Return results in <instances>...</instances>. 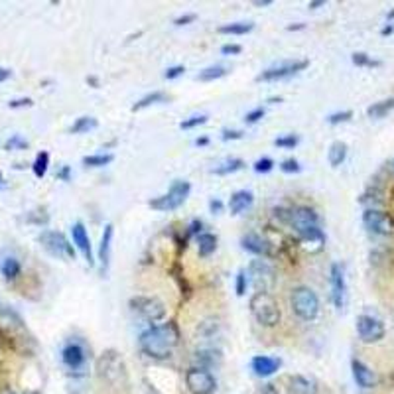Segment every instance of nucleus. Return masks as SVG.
I'll list each match as a JSON object with an SVG mask.
<instances>
[{
    "label": "nucleus",
    "mask_w": 394,
    "mask_h": 394,
    "mask_svg": "<svg viewBox=\"0 0 394 394\" xmlns=\"http://www.w3.org/2000/svg\"><path fill=\"white\" fill-rule=\"evenodd\" d=\"M247 276H249L256 292L270 294L272 286H274V270L265 260H253Z\"/></svg>",
    "instance_id": "nucleus-10"
},
{
    "label": "nucleus",
    "mask_w": 394,
    "mask_h": 394,
    "mask_svg": "<svg viewBox=\"0 0 394 394\" xmlns=\"http://www.w3.org/2000/svg\"><path fill=\"white\" fill-rule=\"evenodd\" d=\"M310 65L307 60H300V62H286V64L274 65V67H268L265 69L260 75L256 77V81H280V79H286V77H292L300 71H304L305 67Z\"/></svg>",
    "instance_id": "nucleus-15"
},
{
    "label": "nucleus",
    "mask_w": 394,
    "mask_h": 394,
    "mask_svg": "<svg viewBox=\"0 0 394 394\" xmlns=\"http://www.w3.org/2000/svg\"><path fill=\"white\" fill-rule=\"evenodd\" d=\"M302 28H305V26L304 24H296V26H288L286 30H288V32H294V30H302Z\"/></svg>",
    "instance_id": "nucleus-58"
},
{
    "label": "nucleus",
    "mask_w": 394,
    "mask_h": 394,
    "mask_svg": "<svg viewBox=\"0 0 394 394\" xmlns=\"http://www.w3.org/2000/svg\"><path fill=\"white\" fill-rule=\"evenodd\" d=\"M321 6H325V0H312V2L307 4V8H312V10H318Z\"/></svg>",
    "instance_id": "nucleus-53"
},
{
    "label": "nucleus",
    "mask_w": 394,
    "mask_h": 394,
    "mask_svg": "<svg viewBox=\"0 0 394 394\" xmlns=\"http://www.w3.org/2000/svg\"><path fill=\"white\" fill-rule=\"evenodd\" d=\"M242 51V48L239 44H225L223 48H221V53L223 55H239Z\"/></svg>",
    "instance_id": "nucleus-47"
},
{
    "label": "nucleus",
    "mask_w": 394,
    "mask_h": 394,
    "mask_svg": "<svg viewBox=\"0 0 394 394\" xmlns=\"http://www.w3.org/2000/svg\"><path fill=\"white\" fill-rule=\"evenodd\" d=\"M0 272H2V276H4L6 280H16L18 276H20V272H22V267H20L18 258L8 256V258H4V260H2Z\"/></svg>",
    "instance_id": "nucleus-31"
},
{
    "label": "nucleus",
    "mask_w": 394,
    "mask_h": 394,
    "mask_svg": "<svg viewBox=\"0 0 394 394\" xmlns=\"http://www.w3.org/2000/svg\"><path fill=\"white\" fill-rule=\"evenodd\" d=\"M71 239H73V244H75L77 249L83 253L85 260H87V265L93 267V265H95V258H93V251H91V239L89 235H87L85 225H83L81 221L73 223V227H71Z\"/></svg>",
    "instance_id": "nucleus-16"
},
{
    "label": "nucleus",
    "mask_w": 394,
    "mask_h": 394,
    "mask_svg": "<svg viewBox=\"0 0 394 394\" xmlns=\"http://www.w3.org/2000/svg\"><path fill=\"white\" fill-rule=\"evenodd\" d=\"M170 101V97L162 93V91H154L150 95H146V97H142L136 105H132V113H136V111H142V109H146V107H150V105H160V102H168Z\"/></svg>",
    "instance_id": "nucleus-29"
},
{
    "label": "nucleus",
    "mask_w": 394,
    "mask_h": 394,
    "mask_svg": "<svg viewBox=\"0 0 394 394\" xmlns=\"http://www.w3.org/2000/svg\"><path fill=\"white\" fill-rule=\"evenodd\" d=\"M190 191H191L190 181H186V179H176V181L172 183V188L168 190V193L150 199L148 205H150L152 209H156V211H176L178 207H181V205L186 204Z\"/></svg>",
    "instance_id": "nucleus-4"
},
{
    "label": "nucleus",
    "mask_w": 394,
    "mask_h": 394,
    "mask_svg": "<svg viewBox=\"0 0 394 394\" xmlns=\"http://www.w3.org/2000/svg\"><path fill=\"white\" fill-rule=\"evenodd\" d=\"M130 307L132 312H136L140 318L156 323L162 321L165 318V305L164 302H160L158 298H148V296H136L130 300Z\"/></svg>",
    "instance_id": "nucleus-7"
},
{
    "label": "nucleus",
    "mask_w": 394,
    "mask_h": 394,
    "mask_svg": "<svg viewBox=\"0 0 394 394\" xmlns=\"http://www.w3.org/2000/svg\"><path fill=\"white\" fill-rule=\"evenodd\" d=\"M249 307H251V314L255 316V319L260 323V325H265V328H274V325H278L280 323L282 314H280L278 302L272 298V294L256 292L255 296L251 298Z\"/></svg>",
    "instance_id": "nucleus-2"
},
{
    "label": "nucleus",
    "mask_w": 394,
    "mask_h": 394,
    "mask_svg": "<svg viewBox=\"0 0 394 394\" xmlns=\"http://www.w3.org/2000/svg\"><path fill=\"white\" fill-rule=\"evenodd\" d=\"M183 73H186V67H183V65H172V67L165 69L164 77L170 81V79H178V77L183 75Z\"/></svg>",
    "instance_id": "nucleus-44"
},
{
    "label": "nucleus",
    "mask_w": 394,
    "mask_h": 394,
    "mask_svg": "<svg viewBox=\"0 0 394 394\" xmlns=\"http://www.w3.org/2000/svg\"><path fill=\"white\" fill-rule=\"evenodd\" d=\"M331 300L337 310H343L347 302V280H345V267L341 262H333L330 270Z\"/></svg>",
    "instance_id": "nucleus-14"
},
{
    "label": "nucleus",
    "mask_w": 394,
    "mask_h": 394,
    "mask_svg": "<svg viewBox=\"0 0 394 394\" xmlns=\"http://www.w3.org/2000/svg\"><path fill=\"white\" fill-rule=\"evenodd\" d=\"M253 168H255L256 174H268L274 168V160L272 158H260V160H256Z\"/></svg>",
    "instance_id": "nucleus-41"
},
{
    "label": "nucleus",
    "mask_w": 394,
    "mask_h": 394,
    "mask_svg": "<svg viewBox=\"0 0 394 394\" xmlns=\"http://www.w3.org/2000/svg\"><path fill=\"white\" fill-rule=\"evenodd\" d=\"M351 370H353V379L361 388H373L377 384V375L359 359L351 361Z\"/></svg>",
    "instance_id": "nucleus-21"
},
{
    "label": "nucleus",
    "mask_w": 394,
    "mask_h": 394,
    "mask_svg": "<svg viewBox=\"0 0 394 394\" xmlns=\"http://www.w3.org/2000/svg\"><path fill=\"white\" fill-rule=\"evenodd\" d=\"M34 101L30 99V97H22V99H12V101L8 102V107L10 109H26V107H32Z\"/></svg>",
    "instance_id": "nucleus-45"
},
{
    "label": "nucleus",
    "mask_w": 394,
    "mask_h": 394,
    "mask_svg": "<svg viewBox=\"0 0 394 394\" xmlns=\"http://www.w3.org/2000/svg\"><path fill=\"white\" fill-rule=\"evenodd\" d=\"M207 123V115H193L190 118H186V120H181L179 123V128L181 130H191V128H197L202 127Z\"/></svg>",
    "instance_id": "nucleus-35"
},
{
    "label": "nucleus",
    "mask_w": 394,
    "mask_h": 394,
    "mask_svg": "<svg viewBox=\"0 0 394 394\" xmlns=\"http://www.w3.org/2000/svg\"><path fill=\"white\" fill-rule=\"evenodd\" d=\"M179 343L178 325L174 321H168L164 325H154L150 330L140 333V349L152 359L164 361L172 357V349Z\"/></svg>",
    "instance_id": "nucleus-1"
},
{
    "label": "nucleus",
    "mask_w": 394,
    "mask_h": 394,
    "mask_svg": "<svg viewBox=\"0 0 394 394\" xmlns=\"http://www.w3.org/2000/svg\"><path fill=\"white\" fill-rule=\"evenodd\" d=\"M62 363L71 375H83L87 367V349L81 341H69L62 349Z\"/></svg>",
    "instance_id": "nucleus-8"
},
{
    "label": "nucleus",
    "mask_w": 394,
    "mask_h": 394,
    "mask_svg": "<svg viewBox=\"0 0 394 394\" xmlns=\"http://www.w3.org/2000/svg\"><path fill=\"white\" fill-rule=\"evenodd\" d=\"M197 20V14H183V16H179L174 20V24L176 26H186V24H191V22H195Z\"/></svg>",
    "instance_id": "nucleus-49"
},
{
    "label": "nucleus",
    "mask_w": 394,
    "mask_h": 394,
    "mask_svg": "<svg viewBox=\"0 0 394 394\" xmlns=\"http://www.w3.org/2000/svg\"><path fill=\"white\" fill-rule=\"evenodd\" d=\"M87 83H91V85H93L95 89L99 87V79H97V77H87Z\"/></svg>",
    "instance_id": "nucleus-57"
},
{
    "label": "nucleus",
    "mask_w": 394,
    "mask_h": 394,
    "mask_svg": "<svg viewBox=\"0 0 394 394\" xmlns=\"http://www.w3.org/2000/svg\"><path fill=\"white\" fill-rule=\"evenodd\" d=\"M197 251H199V256H211L217 251V237L213 233H202L197 235Z\"/></svg>",
    "instance_id": "nucleus-24"
},
{
    "label": "nucleus",
    "mask_w": 394,
    "mask_h": 394,
    "mask_svg": "<svg viewBox=\"0 0 394 394\" xmlns=\"http://www.w3.org/2000/svg\"><path fill=\"white\" fill-rule=\"evenodd\" d=\"M393 109L394 97H388V99H384V101L373 102L369 109H367V116H369V118H384Z\"/></svg>",
    "instance_id": "nucleus-28"
},
{
    "label": "nucleus",
    "mask_w": 394,
    "mask_h": 394,
    "mask_svg": "<svg viewBox=\"0 0 394 394\" xmlns=\"http://www.w3.org/2000/svg\"><path fill=\"white\" fill-rule=\"evenodd\" d=\"M39 244L44 247L46 253H50L55 258H69L75 260V251L71 247V242L65 239L64 233L60 231H44L39 235Z\"/></svg>",
    "instance_id": "nucleus-6"
},
{
    "label": "nucleus",
    "mask_w": 394,
    "mask_h": 394,
    "mask_svg": "<svg viewBox=\"0 0 394 394\" xmlns=\"http://www.w3.org/2000/svg\"><path fill=\"white\" fill-rule=\"evenodd\" d=\"M357 335L363 343H379L381 339H384L386 330L381 319L363 314L357 318Z\"/></svg>",
    "instance_id": "nucleus-11"
},
{
    "label": "nucleus",
    "mask_w": 394,
    "mask_h": 394,
    "mask_svg": "<svg viewBox=\"0 0 394 394\" xmlns=\"http://www.w3.org/2000/svg\"><path fill=\"white\" fill-rule=\"evenodd\" d=\"M57 178L64 179V181H69V179H71V168H69V165H64V168L57 172Z\"/></svg>",
    "instance_id": "nucleus-51"
},
{
    "label": "nucleus",
    "mask_w": 394,
    "mask_h": 394,
    "mask_svg": "<svg viewBox=\"0 0 394 394\" xmlns=\"http://www.w3.org/2000/svg\"><path fill=\"white\" fill-rule=\"evenodd\" d=\"M345 158H347V144L341 140H335L330 146V152H328L331 168H339L345 162Z\"/></svg>",
    "instance_id": "nucleus-25"
},
{
    "label": "nucleus",
    "mask_w": 394,
    "mask_h": 394,
    "mask_svg": "<svg viewBox=\"0 0 394 394\" xmlns=\"http://www.w3.org/2000/svg\"><path fill=\"white\" fill-rule=\"evenodd\" d=\"M298 144H300V136L298 134H286V136H278V138L274 140V146H278V148H294Z\"/></svg>",
    "instance_id": "nucleus-38"
},
{
    "label": "nucleus",
    "mask_w": 394,
    "mask_h": 394,
    "mask_svg": "<svg viewBox=\"0 0 394 394\" xmlns=\"http://www.w3.org/2000/svg\"><path fill=\"white\" fill-rule=\"evenodd\" d=\"M202 229H204V223L199 219H193L188 227V237H193V235H202Z\"/></svg>",
    "instance_id": "nucleus-48"
},
{
    "label": "nucleus",
    "mask_w": 394,
    "mask_h": 394,
    "mask_svg": "<svg viewBox=\"0 0 394 394\" xmlns=\"http://www.w3.org/2000/svg\"><path fill=\"white\" fill-rule=\"evenodd\" d=\"M4 190V181H2V178H0V191Z\"/></svg>",
    "instance_id": "nucleus-60"
},
{
    "label": "nucleus",
    "mask_w": 394,
    "mask_h": 394,
    "mask_svg": "<svg viewBox=\"0 0 394 394\" xmlns=\"http://www.w3.org/2000/svg\"><path fill=\"white\" fill-rule=\"evenodd\" d=\"M288 223L292 225V229L302 237L310 231L319 229V215L312 207H296L290 211Z\"/></svg>",
    "instance_id": "nucleus-13"
},
{
    "label": "nucleus",
    "mask_w": 394,
    "mask_h": 394,
    "mask_svg": "<svg viewBox=\"0 0 394 394\" xmlns=\"http://www.w3.org/2000/svg\"><path fill=\"white\" fill-rule=\"evenodd\" d=\"M207 144H209V138H207V136L195 138V146H207Z\"/></svg>",
    "instance_id": "nucleus-56"
},
{
    "label": "nucleus",
    "mask_w": 394,
    "mask_h": 394,
    "mask_svg": "<svg viewBox=\"0 0 394 394\" xmlns=\"http://www.w3.org/2000/svg\"><path fill=\"white\" fill-rule=\"evenodd\" d=\"M253 202H255V195H253V191H249V190L235 191L229 199L231 215H241L242 211H247V209L253 205Z\"/></svg>",
    "instance_id": "nucleus-22"
},
{
    "label": "nucleus",
    "mask_w": 394,
    "mask_h": 394,
    "mask_svg": "<svg viewBox=\"0 0 394 394\" xmlns=\"http://www.w3.org/2000/svg\"><path fill=\"white\" fill-rule=\"evenodd\" d=\"M280 170H282L284 174H300V172H302V165H300V162H298L296 158H288V160H284V162L280 164Z\"/></svg>",
    "instance_id": "nucleus-39"
},
{
    "label": "nucleus",
    "mask_w": 394,
    "mask_h": 394,
    "mask_svg": "<svg viewBox=\"0 0 394 394\" xmlns=\"http://www.w3.org/2000/svg\"><path fill=\"white\" fill-rule=\"evenodd\" d=\"M282 361L276 359V357H268V355H258L251 361V369L255 370L256 377H272L276 370L280 369Z\"/></svg>",
    "instance_id": "nucleus-19"
},
{
    "label": "nucleus",
    "mask_w": 394,
    "mask_h": 394,
    "mask_svg": "<svg viewBox=\"0 0 394 394\" xmlns=\"http://www.w3.org/2000/svg\"><path fill=\"white\" fill-rule=\"evenodd\" d=\"M262 394H280L278 388L274 386V384H267L265 388H262Z\"/></svg>",
    "instance_id": "nucleus-54"
},
{
    "label": "nucleus",
    "mask_w": 394,
    "mask_h": 394,
    "mask_svg": "<svg viewBox=\"0 0 394 394\" xmlns=\"http://www.w3.org/2000/svg\"><path fill=\"white\" fill-rule=\"evenodd\" d=\"M288 394H318V384L307 377L294 375L288 379Z\"/></svg>",
    "instance_id": "nucleus-23"
},
{
    "label": "nucleus",
    "mask_w": 394,
    "mask_h": 394,
    "mask_svg": "<svg viewBox=\"0 0 394 394\" xmlns=\"http://www.w3.org/2000/svg\"><path fill=\"white\" fill-rule=\"evenodd\" d=\"M113 233L115 227L111 223L105 225L102 231L101 244H99V262H101V276H107L109 272V265H111V244H113Z\"/></svg>",
    "instance_id": "nucleus-17"
},
{
    "label": "nucleus",
    "mask_w": 394,
    "mask_h": 394,
    "mask_svg": "<svg viewBox=\"0 0 394 394\" xmlns=\"http://www.w3.org/2000/svg\"><path fill=\"white\" fill-rule=\"evenodd\" d=\"M255 24L253 22H231V24L219 26V34H227V36H244L249 32H253Z\"/></svg>",
    "instance_id": "nucleus-27"
},
{
    "label": "nucleus",
    "mask_w": 394,
    "mask_h": 394,
    "mask_svg": "<svg viewBox=\"0 0 394 394\" xmlns=\"http://www.w3.org/2000/svg\"><path fill=\"white\" fill-rule=\"evenodd\" d=\"M363 225L370 235H377V237L394 235V219L388 213L379 211V209H367L363 213Z\"/></svg>",
    "instance_id": "nucleus-9"
},
{
    "label": "nucleus",
    "mask_w": 394,
    "mask_h": 394,
    "mask_svg": "<svg viewBox=\"0 0 394 394\" xmlns=\"http://www.w3.org/2000/svg\"><path fill=\"white\" fill-rule=\"evenodd\" d=\"M227 75V67L225 65H209L202 69L197 73V81H204V83H209V81H215V79H221V77Z\"/></svg>",
    "instance_id": "nucleus-30"
},
{
    "label": "nucleus",
    "mask_w": 394,
    "mask_h": 394,
    "mask_svg": "<svg viewBox=\"0 0 394 394\" xmlns=\"http://www.w3.org/2000/svg\"><path fill=\"white\" fill-rule=\"evenodd\" d=\"M242 168H244V162H242L241 158H227V160L219 162L211 172L217 174V176H229V174H235V172H239Z\"/></svg>",
    "instance_id": "nucleus-26"
},
{
    "label": "nucleus",
    "mask_w": 394,
    "mask_h": 394,
    "mask_svg": "<svg viewBox=\"0 0 394 394\" xmlns=\"http://www.w3.org/2000/svg\"><path fill=\"white\" fill-rule=\"evenodd\" d=\"M353 64L359 65V67H379L381 65V62H375V60H370L367 53H363V51H357V53H353Z\"/></svg>",
    "instance_id": "nucleus-36"
},
{
    "label": "nucleus",
    "mask_w": 394,
    "mask_h": 394,
    "mask_svg": "<svg viewBox=\"0 0 394 394\" xmlns=\"http://www.w3.org/2000/svg\"><path fill=\"white\" fill-rule=\"evenodd\" d=\"M391 32H393V26H386V28L382 30V34H384V36H388Z\"/></svg>",
    "instance_id": "nucleus-59"
},
{
    "label": "nucleus",
    "mask_w": 394,
    "mask_h": 394,
    "mask_svg": "<svg viewBox=\"0 0 394 394\" xmlns=\"http://www.w3.org/2000/svg\"><path fill=\"white\" fill-rule=\"evenodd\" d=\"M241 247L244 251L253 253L256 256H270L272 255V244L262 239L260 235H255V233H249L241 239Z\"/></svg>",
    "instance_id": "nucleus-18"
},
{
    "label": "nucleus",
    "mask_w": 394,
    "mask_h": 394,
    "mask_svg": "<svg viewBox=\"0 0 394 394\" xmlns=\"http://www.w3.org/2000/svg\"><path fill=\"white\" fill-rule=\"evenodd\" d=\"M235 290H237V296H244V292H247V272L244 270H239V274H237Z\"/></svg>",
    "instance_id": "nucleus-43"
},
{
    "label": "nucleus",
    "mask_w": 394,
    "mask_h": 394,
    "mask_svg": "<svg viewBox=\"0 0 394 394\" xmlns=\"http://www.w3.org/2000/svg\"><path fill=\"white\" fill-rule=\"evenodd\" d=\"M353 118V111H341V113H333V115L328 116V123L330 125H341V123H347V120H351Z\"/></svg>",
    "instance_id": "nucleus-40"
},
{
    "label": "nucleus",
    "mask_w": 394,
    "mask_h": 394,
    "mask_svg": "<svg viewBox=\"0 0 394 394\" xmlns=\"http://www.w3.org/2000/svg\"><path fill=\"white\" fill-rule=\"evenodd\" d=\"M115 160L113 154H93V156H85L83 158V165L87 168H102V165L111 164Z\"/></svg>",
    "instance_id": "nucleus-34"
},
{
    "label": "nucleus",
    "mask_w": 394,
    "mask_h": 394,
    "mask_svg": "<svg viewBox=\"0 0 394 394\" xmlns=\"http://www.w3.org/2000/svg\"><path fill=\"white\" fill-rule=\"evenodd\" d=\"M10 75H12V71L8 67H0V83H4L6 79H10Z\"/></svg>",
    "instance_id": "nucleus-52"
},
{
    "label": "nucleus",
    "mask_w": 394,
    "mask_h": 394,
    "mask_svg": "<svg viewBox=\"0 0 394 394\" xmlns=\"http://www.w3.org/2000/svg\"><path fill=\"white\" fill-rule=\"evenodd\" d=\"M4 394H18V393H10V391H6V393H4Z\"/></svg>",
    "instance_id": "nucleus-61"
},
{
    "label": "nucleus",
    "mask_w": 394,
    "mask_h": 394,
    "mask_svg": "<svg viewBox=\"0 0 394 394\" xmlns=\"http://www.w3.org/2000/svg\"><path fill=\"white\" fill-rule=\"evenodd\" d=\"M4 148H6V150H26V148H28V140L22 138L20 134H12L10 138L6 140Z\"/></svg>",
    "instance_id": "nucleus-37"
},
{
    "label": "nucleus",
    "mask_w": 394,
    "mask_h": 394,
    "mask_svg": "<svg viewBox=\"0 0 394 394\" xmlns=\"http://www.w3.org/2000/svg\"><path fill=\"white\" fill-rule=\"evenodd\" d=\"M221 351L219 349H213V347H205V349H199V351H195V355H193V363H195V367L197 369H205V370H211L213 367L217 365H221Z\"/></svg>",
    "instance_id": "nucleus-20"
},
{
    "label": "nucleus",
    "mask_w": 394,
    "mask_h": 394,
    "mask_svg": "<svg viewBox=\"0 0 394 394\" xmlns=\"http://www.w3.org/2000/svg\"><path fill=\"white\" fill-rule=\"evenodd\" d=\"M209 209H211L213 215H221L223 213V202L221 199H211L209 202Z\"/></svg>",
    "instance_id": "nucleus-50"
},
{
    "label": "nucleus",
    "mask_w": 394,
    "mask_h": 394,
    "mask_svg": "<svg viewBox=\"0 0 394 394\" xmlns=\"http://www.w3.org/2000/svg\"><path fill=\"white\" fill-rule=\"evenodd\" d=\"M294 314L304 321H314L319 314V300L316 292L307 286H298L292 292Z\"/></svg>",
    "instance_id": "nucleus-5"
},
{
    "label": "nucleus",
    "mask_w": 394,
    "mask_h": 394,
    "mask_svg": "<svg viewBox=\"0 0 394 394\" xmlns=\"http://www.w3.org/2000/svg\"><path fill=\"white\" fill-rule=\"evenodd\" d=\"M97 127H99V120L95 116H79L75 123L71 125L69 132L71 134H83V132H89V130Z\"/></svg>",
    "instance_id": "nucleus-32"
},
{
    "label": "nucleus",
    "mask_w": 394,
    "mask_h": 394,
    "mask_svg": "<svg viewBox=\"0 0 394 394\" xmlns=\"http://www.w3.org/2000/svg\"><path fill=\"white\" fill-rule=\"evenodd\" d=\"M260 118H265V109H262V107H256V109L249 111V113L244 115V123H247V125H256Z\"/></svg>",
    "instance_id": "nucleus-42"
},
{
    "label": "nucleus",
    "mask_w": 394,
    "mask_h": 394,
    "mask_svg": "<svg viewBox=\"0 0 394 394\" xmlns=\"http://www.w3.org/2000/svg\"><path fill=\"white\" fill-rule=\"evenodd\" d=\"M97 370H99V377L102 381H107L113 386H120V384H127L128 375H127V365L123 361V357L118 355L116 351H107L102 353L101 359L97 361Z\"/></svg>",
    "instance_id": "nucleus-3"
},
{
    "label": "nucleus",
    "mask_w": 394,
    "mask_h": 394,
    "mask_svg": "<svg viewBox=\"0 0 394 394\" xmlns=\"http://www.w3.org/2000/svg\"><path fill=\"white\" fill-rule=\"evenodd\" d=\"M253 4L256 8H265V6H272V0H255Z\"/></svg>",
    "instance_id": "nucleus-55"
},
{
    "label": "nucleus",
    "mask_w": 394,
    "mask_h": 394,
    "mask_svg": "<svg viewBox=\"0 0 394 394\" xmlns=\"http://www.w3.org/2000/svg\"><path fill=\"white\" fill-rule=\"evenodd\" d=\"M48 168H50V154L48 152H39L32 164V172L36 178H44L48 174Z\"/></svg>",
    "instance_id": "nucleus-33"
},
{
    "label": "nucleus",
    "mask_w": 394,
    "mask_h": 394,
    "mask_svg": "<svg viewBox=\"0 0 394 394\" xmlns=\"http://www.w3.org/2000/svg\"><path fill=\"white\" fill-rule=\"evenodd\" d=\"M186 384L191 394H213L217 388V381L211 370L191 367L186 373Z\"/></svg>",
    "instance_id": "nucleus-12"
},
{
    "label": "nucleus",
    "mask_w": 394,
    "mask_h": 394,
    "mask_svg": "<svg viewBox=\"0 0 394 394\" xmlns=\"http://www.w3.org/2000/svg\"><path fill=\"white\" fill-rule=\"evenodd\" d=\"M242 136H244L242 130H229V128H225L223 134H221V138L225 140V142H229V140H241Z\"/></svg>",
    "instance_id": "nucleus-46"
}]
</instances>
